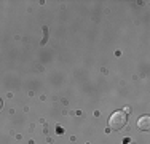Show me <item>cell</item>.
<instances>
[{
	"mask_svg": "<svg viewBox=\"0 0 150 144\" xmlns=\"http://www.w3.org/2000/svg\"><path fill=\"white\" fill-rule=\"evenodd\" d=\"M137 128L141 130V131H149V128H150V117L149 115H142V117L139 118Z\"/></svg>",
	"mask_w": 150,
	"mask_h": 144,
	"instance_id": "obj_2",
	"label": "cell"
},
{
	"mask_svg": "<svg viewBox=\"0 0 150 144\" xmlns=\"http://www.w3.org/2000/svg\"><path fill=\"white\" fill-rule=\"evenodd\" d=\"M2 106H3V103H2V99H0V109H2Z\"/></svg>",
	"mask_w": 150,
	"mask_h": 144,
	"instance_id": "obj_3",
	"label": "cell"
},
{
	"mask_svg": "<svg viewBox=\"0 0 150 144\" xmlns=\"http://www.w3.org/2000/svg\"><path fill=\"white\" fill-rule=\"evenodd\" d=\"M128 123V115L123 110H115L112 115L109 117V128L110 130H115V131H120L126 127Z\"/></svg>",
	"mask_w": 150,
	"mask_h": 144,
	"instance_id": "obj_1",
	"label": "cell"
}]
</instances>
